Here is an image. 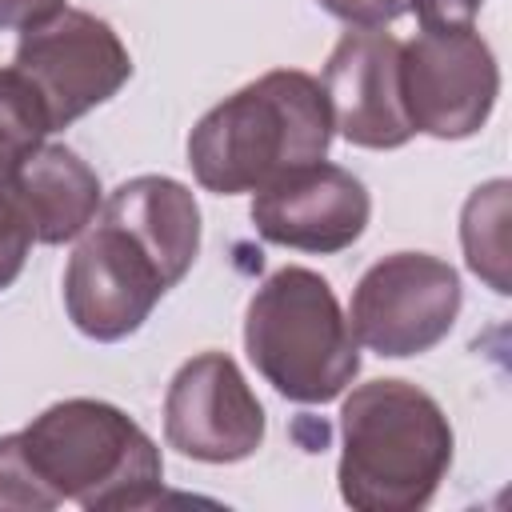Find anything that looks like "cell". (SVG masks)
I'll use <instances>...</instances> for the list:
<instances>
[{
	"label": "cell",
	"mask_w": 512,
	"mask_h": 512,
	"mask_svg": "<svg viewBox=\"0 0 512 512\" xmlns=\"http://www.w3.org/2000/svg\"><path fill=\"white\" fill-rule=\"evenodd\" d=\"M332 136L320 80L300 68H272L196 120L188 164L196 184L216 196L260 192L276 176L324 160Z\"/></svg>",
	"instance_id": "cell-1"
},
{
	"label": "cell",
	"mask_w": 512,
	"mask_h": 512,
	"mask_svg": "<svg viewBox=\"0 0 512 512\" xmlns=\"http://www.w3.org/2000/svg\"><path fill=\"white\" fill-rule=\"evenodd\" d=\"M452 424L416 384L384 376L340 404V500L356 512H416L452 468Z\"/></svg>",
	"instance_id": "cell-2"
},
{
	"label": "cell",
	"mask_w": 512,
	"mask_h": 512,
	"mask_svg": "<svg viewBox=\"0 0 512 512\" xmlns=\"http://www.w3.org/2000/svg\"><path fill=\"white\" fill-rule=\"evenodd\" d=\"M20 444L60 504L112 512L160 500L164 460L156 440L108 400H56L20 432Z\"/></svg>",
	"instance_id": "cell-3"
},
{
	"label": "cell",
	"mask_w": 512,
	"mask_h": 512,
	"mask_svg": "<svg viewBox=\"0 0 512 512\" xmlns=\"http://www.w3.org/2000/svg\"><path fill=\"white\" fill-rule=\"evenodd\" d=\"M244 352L292 404H328L360 372L356 336L332 284L300 264L276 268L248 300Z\"/></svg>",
	"instance_id": "cell-4"
},
{
	"label": "cell",
	"mask_w": 512,
	"mask_h": 512,
	"mask_svg": "<svg viewBox=\"0 0 512 512\" xmlns=\"http://www.w3.org/2000/svg\"><path fill=\"white\" fill-rule=\"evenodd\" d=\"M176 288L156 252L100 208L80 232L76 252L64 268V312L80 336L116 344L144 328L160 296Z\"/></svg>",
	"instance_id": "cell-5"
},
{
	"label": "cell",
	"mask_w": 512,
	"mask_h": 512,
	"mask_svg": "<svg viewBox=\"0 0 512 512\" xmlns=\"http://www.w3.org/2000/svg\"><path fill=\"white\" fill-rule=\"evenodd\" d=\"M464 304L460 276L432 252H392L364 268L352 288L348 328L376 356L404 360L436 348Z\"/></svg>",
	"instance_id": "cell-6"
},
{
	"label": "cell",
	"mask_w": 512,
	"mask_h": 512,
	"mask_svg": "<svg viewBox=\"0 0 512 512\" xmlns=\"http://www.w3.org/2000/svg\"><path fill=\"white\" fill-rule=\"evenodd\" d=\"M400 96L412 132L436 140L476 136L500 96V68L492 44L468 28L420 32L400 44Z\"/></svg>",
	"instance_id": "cell-7"
},
{
	"label": "cell",
	"mask_w": 512,
	"mask_h": 512,
	"mask_svg": "<svg viewBox=\"0 0 512 512\" xmlns=\"http://www.w3.org/2000/svg\"><path fill=\"white\" fill-rule=\"evenodd\" d=\"M12 68L32 80L56 132L112 100L132 76V56L108 20L84 8H60L52 20L20 32Z\"/></svg>",
	"instance_id": "cell-8"
},
{
	"label": "cell",
	"mask_w": 512,
	"mask_h": 512,
	"mask_svg": "<svg viewBox=\"0 0 512 512\" xmlns=\"http://www.w3.org/2000/svg\"><path fill=\"white\" fill-rule=\"evenodd\" d=\"M264 408L228 352L184 360L164 392V440L188 460L236 464L264 444Z\"/></svg>",
	"instance_id": "cell-9"
},
{
	"label": "cell",
	"mask_w": 512,
	"mask_h": 512,
	"mask_svg": "<svg viewBox=\"0 0 512 512\" xmlns=\"http://www.w3.org/2000/svg\"><path fill=\"white\" fill-rule=\"evenodd\" d=\"M248 216L256 236L268 244L336 256L364 236L372 216V196L364 180L352 176L348 168L316 160L252 192Z\"/></svg>",
	"instance_id": "cell-10"
},
{
	"label": "cell",
	"mask_w": 512,
	"mask_h": 512,
	"mask_svg": "<svg viewBox=\"0 0 512 512\" xmlns=\"http://www.w3.org/2000/svg\"><path fill=\"white\" fill-rule=\"evenodd\" d=\"M332 128L372 152L404 148L412 140V124L400 96V40L384 28H348L324 60L320 80Z\"/></svg>",
	"instance_id": "cell-11"
},
{
	"label": "cell",
	"mask_w": 512,
	"mask_h": 512,
	"mask_svg": "<svg viewBox=\"0 0 512 512\" xmlns=\"http://www.w3.org/2000/svg\"><path fill=\"white\" fill-rule=\"evenodd\" d=\"M8 188L36 244L76 240L100 212V176L68 144H40L8 172Z\"/></svg>",
	"instance_id": "cell-12"
},
{
	"label": "cell",
	"mask_w": 512,
	"mask_h": 512,
	"mask_svg": "<svg viewBox=\"0 0 512 512\" xmlns=\"http://www.w3.org/2000/svg\"><path fill=\"white\" fill-rule=\"evenodd\" d=\"M508 220H512V184L508 180H488L480 184L460 212V244L468 268L496 292L508 296Z\"/></svg>",
	"instance_id": "cell-13"
},
{
	"label": "cell",
	"mask_w": 512,
	"mask_h": 512,
	"mask_svg": "<svg viewBox=\"0 0 512 512\" xmlns=\"http://www.w3.org/2000/svg\"><path fill=\"white\" fill-rule=\"evenodd\" d=\"M52 132L48 108L20 68H0V176L32 156Z\"/></svg>",
	"instance_id": "cell-14"
},
{
	"label": "cell",
	"mask_w": 512,
	"mask_h": 512,
	"mask_svg": "<svg viewBox=\"0 0 512 512\" xmlns=\"http://www.w3.org/2000/svg\"><path fill=\"white\" fill-rule=\"evenodd\" d=\"M60 496L36 476L24 444H20V432H8L0 436V512L12 508V512H48L56 508Z\"/></svg>",
	"instance_id": "cell-15"
},
{
	"label": "cell",
	"mask_w": 512,
	"mask_h": 512,
	"mask_svg": "<svg viewBox=\"0 0 512 512\" xmlns=\"http://www.w3.org/2000/svg\"><path fill=\"white\" fill-rule=\"evenodd\" d=\"M28 248H32V228L8 188V176H0V292L12 288L16 276L24 272Z\"/></svg>",
	"instance_id": "cell-16"
},
{
	"label": "cell",
	"mask_w": 512,
	"mask_h": 512,
	"mask_svg": "<svg viewBox=\"0 0 512 512\" xmlns=\"http://www.w3.org/2000/svg\"><path fill=\"white\" fill-rule=\"evenodd\" d=\"M328 16L344 20L348 28H388L404 16V0H316Z\"/></svg>",
	"instance_id": "cell-17"
},
{
	"label": "cell",
	"mask_w": 512,
	"mask_h": 512,
	"mask_svg": "<svg viewBox=\"0 0 512 512\" xmlns=\"http://www.w3.org/2000/svg\"><path fill=\"white\" fill-rule=\"evenodd\" d=\"M480 4L484 0H404V12H412L424 32H444V28H468Z\"/></svg>",
	"instance_id": "cell-18"
},
{
	"label": "cell",
	"mask_w": 512,
	"mask_h": 512,
	"mask_svg": "<svg viewBox=\"0 0 512 512\" xmlns=\"http://www.w3.org/2000/svg\"><path fill=\"white\" fill-rule=\"evenodd\" d=\"M64 8V0H0V28L24 32L44 20H52Z\"/></svg>",
	"instance_id": "cell-19"
}]
</instances>
